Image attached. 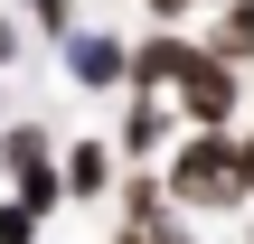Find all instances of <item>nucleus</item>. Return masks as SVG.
I'll list each match as a JSON object with an SVG mask.
<instances>
[{
  "label": "nucleus",
  "mask_w": 254,
  "mask_h": 244,
  "mask_svg": "<svg viewBox=\"0 0 254 244\" xmlns=\"http://www.w3.org/2000/svg\"><path fill=\"white\" fill-rule=\"evenodd\" d=\"M170 197H179V207H236V197H245V141H236V132H198V141L170 160Z\"/></svg>",
  "instance_id": "f257e3e1"
},
{
  "label": "nucleus",
  "mask_w": 254,
  "mask_h": 244,
  "mask_svg": "<svg viewBox=\"0 0 254 244\" xmlns=\"http://www.w3.org/2000/svg\"><path fill=\"white\" fill-rule=\"evenodd\" d=\"M0 169H9V197L28 207V216H47L66 188H57V141L38 132V122H9L0 132Z\"/></svg>",
  "instance_id": "f03ea898"
},
{
  "label": "nucleus",
  "mask_w": 254,
  "mask_h": 244,
  "mask_svg": "<svg viewBox=\"0 0 254 244\" xmlns=\"http://www.w3.org/2000/svg\"><path fill=\"white\" fill-rule=\"evenodd\" d=\"M179 113H189L198 132H226V113H236V66L198 47V66L179 75Z\"/></svg>",
  "instance_id": "7ed1b4c3"
},
{
  "label": "nucleus",
  "mask_w": 254,
  "mask_h": 244,
  "mask_svg": "<svg viewBox=\"0 0 254 244\" xmlns=\"http://www.w3.org/2000/svg\"><path fill=\"white\" fill-rule=\"evenodd\" d=\"M57 47H66V75H75L85 94H113V85H123V66H132V47H123V38H104V28H66Z\"/></svg>",
  "instance_id": "20e7f679"
},
{
  "label": "nucleus",
  "mask_w": 254,
  "mask_h": 244,
  "mask_svg": "<svg viewBox=\"0 0 254 244\" xmlns=\"http://www.w3.org/2000/svg\"><path fill=\"white\" fill-rule=\"evenodd\" d=\"M189 66H198V47H189L179 28H160V38H141V47H132V66H123V85H141V94H151V85H179Z\"/></svg>",
  "instance_id": "39448f33"
},
{
  "label": "nucleus",
  "mask_w": 254,
  "mask_h": 244,
  "mask_svg": "<svg viewBox=\"0 0 254 244\" xmlns=\"http://www.w3.org/2000/svg\"><path fill=\"white\" fill-rule=\"evenodd\" d=\"M57 188H66V197H104V188H113V141H75V150H57Z\"/></svg>",
  "instance_id": "423d86ee"
},
{
  "label": "nucleus",
  "mask_w": 254,
  "mask_h": 244,
  "mask_svg": "<svg viewBox=\"0 0 254 244\" xmlns=\"http://www.w3.org/2000/svg\"><path fill=\"white\" fill-rule=\"evenodd\" d=\"M170 141V103L160 94H132V113H123V141H113V160H151Z\"/></svg>",
  "instance_id": "0eeeda50"
},
{
  "label": "nucleus",
  "mask_w": 254,
  "mask_h": 244,
  "mask_svg": "<svg viewBox=\"0 0 254 244\" xmlns=\"http://www.w3.org/2000/svg\"><path fill=\"white\" fill-rule=\"evenodd\" d=\"M254 47V0H236V9H226V28H217V47H207V56H226V66H236V56H245Z\"/></svg>",
  "instance_id": "6e6552de"
},
{
  "label": "nucleus",
  "mask_w": 254,
  "mask_h": 244,
  "mask_svg": "<svg viewBox=\"0 0 254 244\" xmlns=\"http://www.w3.org/2000/svg\"><path fill=\"white\" fill-rule=\"evenodd\" d=\"M0 244H38V216H28L19 197H0Z\"/></svg>",
  "instance_id": "1a4fd4ad"
},
{
  "label": "nucleus",
  "mask_w": 254,
  "mask_h": 244,
  "mask_svg": "<svg viewBox=\"0 0 254 244\" xmlns=\"http://www.w3.org/2000/svg\"><path fill=\"white\" fill-rule=\"evenodd\" d=\"M28 9H38V28H47V38H66V28H75V0H28Z\"/></svg>",
  "instance_id": "9d476101"
},
{
  "label": "nucleus",
  "mask_w": 254,
  "mask_h": 244,
  "mask_svg": "<svg viewBox=\"0 0 254 244\" xmlns=\"http://www.w3.org/2000/svg\"><path fill=\"white\" fill-rule=\"evenodd\" d=\"M123 244H179V226H160V216H132V226H123Z\"/></svg>",
  "instance_id": "9b49d317"
},
{
  "label": "nucleus",
  "mask_w": 254,
  "mask_h": 244,
  "mask_svg": "<svg viewBox=\"0 0 254 244\" xmlns=\"http://www.w3.org/2000/svg\"><path fill=\"white\" fill-rule=\"evenodd\" d=\"M151 19H189V0H151Z\"/></svg>",
  "instance_id": "f8f14e48"
},
{
  "label": "nucleus",
  "mask_w": 254,
  "mask_h": 244,
  "mask_svg": "<svg viewBox=\"0 0 254 244\" xmlns=\"http://www.w3.org/2000/svg\"><path fill=\"white\" fill-rule=\"evenodd\" d=\"M245 188H254V141H245Z\"/></svg>",
  "instance_id": "ddd939ff"
}]
</instances>
